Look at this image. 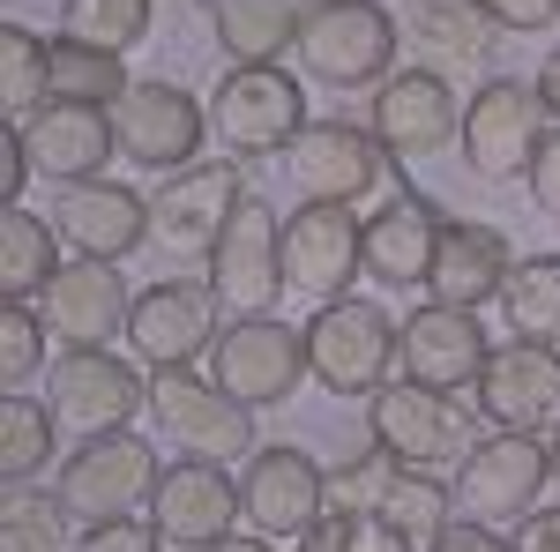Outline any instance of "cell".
Returning a JSON list of instances; mask_svg holds the SVG:
<instances>
[{"label":"cell","instance_id":"obj_1","mask_svg":"<svg viewBox=\"0 0 560 552\" xmlns=\"http://www.w3.org/2000/svg\"><path fill=\"white\" fill-rule=\"evenodd\" d=\"M158 448L135 433V425H113V433H83V448L75 456H60V478H52V493H60V508L68 522H120V515L150 508L158 501Z\"/></svg>","mask_w":560,"mask_h":552},{"label":"cell","instance_id":"obj_2","mask_svg":"<svg viewBox=\"0 0 560 552\" xmlns=\"http://www.w3.org/2000/svg\"><path fill=\"white\" fill-rule=\"evenodd\" d=\"M396 15L382 0H306L300 15V68L314 83L329 90H366V83H388V60H396Z\"/></svg>","mask_w":560,"mask_h":552},{"label":"cell","instance_id":"obj_3","mask_svg":"<svg viewBox=\"0 0 560 552\" xmlns=\"http://www.w3.org/2000/svg\"><path fill=\"white\" fill-rule=\"evenodd\" d=\"M150 419L179 456H202V463H224V470L255 456V411L240 396H224L217 381H202L195 366L150 374Z\"/></svg>","mask_w":560,"mask_h":552},{"label":"cell","instance_id":"obj_4","mask_svg":"<svg viewBox=\"0 0 560 552\" xmlns=\"http://www.w3.org/2000/svg\"><path fill=\"white\" fill-rule=\"evenodd\" d=\"M553 485V448L538 441V433H478L471 456L456 463V515H471V522H523V515L538 508V493Z\"/></svg>","mask_w":560,"mask_h":552},{"label":"cell","instance_id":"obj_5","mask_svg":"<svg viewBox=\"0 0 560 552\" xmlns=\"http://www.w3.org/2000/svg\"><path fill=\"white\" fill-rule=\"evenodd\" d=\"M306 128V90L284 68H224L210 90V134L224 157H284L292 134Z\"/></svg>","mask_w":560,"mask_h":552},{"label":"cell","instance_id":"obj_6","mask_svg":"<svg viewBox=\"0 0 560 552\" xmlns=\"http://www.w3.org/2000/svg\"><path fill=\"white\" fill-rule=\"evenodd\" d=\"M366 433L374 448H388L404 470H441V463H464L471 456V419L456 411V396L441 388H419V381H382L366 396Z\"/></svg>","mask_w":560,"mask_h":552},{"label":"cell","instance_id":"obj_7","mask_svg":"<svg viewBox=\"0 0 560 552\" xmlns=\"http://www.w3.org/2000/svg\"><path fill=\"white\" fill-rule=\"evenodd\" d=\"M396 366V321L374 298H322L306 321V374L337 396H374Z\"/></svg>","mask_w":560,"mask_h":552},{"label":"cell","instance_id":"obj_8","mask_svg":"<svg viewBox=\"0 0 560 552\" xmlns=\"http://www.w3.org/2000/svg\"><path fill=\"white\" fill-rule=\"evenodd\" d=\"M300 374H306V329L277 321V314H247V321L217 329V343H210V381L224 396H240L247 411L284 403L300 388Z\"/></svg>","mask_w":560,"mask_h":552},{"label":"cell","instance_id":"obj_9","mask_svg":"<svg viewBox=\"0 0 560 552\" xmlns=\"http://www.w3.org/2000/svg\"><path fill=\"white\" fill-rule=\"evenodd\" d=\"M113 134H120V157L142 172H187L202 165V134H210V105H195L179 83H135L113 105Z\"/></svg>","mask_w":560,"mask_h":552},{"label":"cell","instance_id":"obj_10","mask_svg":"<svg viewBox=\"0 0 560 552\" xmlns=\"http://www.w3.org/2000/svg\"><path fill=\"white\" fill-rule=\"evenodd\" d=\"M240 202H247V179H240L232 157H202L187 172H165L158 195H150V239L173 247V255H217Z\"/></svg>","mask_w":560,"mask_h":552},{"label":"cell","instance_id":"obj_11","mask_svg":"<svg viewBox=\"0 0 560 552\" xmlns=\"http://www.w3.org/2000/svg\"><path fill=\"white\" fill-rule=\"evenodd\" d=\"M471 403H478V419L501 425V433H546V425H560V343H530V337L493 343Z\"/></svg>","mask_w":560,"mask_h":552},{"label":"cell","instance_id":"obj_12","mask_svg":"<svg viewBox=\"0 0 560 552\" xmlns=\"http://www.w3.org/2000/svg\"><path fill=\"white\" fill-rule=\"evenodd\" d=\"M210 292L240 321L277 306V292H284V224H277L269 202L247 195L232 210V224H224V239H217V255H210Z\"/></svg>","mask_w":560,"mask_h":552},{"label":"cell","instance_id":"obj_13","mask_svg":"<svg viewBox=\"0 0 560 552\" xmlns=\"http://www.w3.org/2000/svg\"><path fill=\"white\" fill-rule=\"evenodd\" d=\"M277 165H284L292 187H300V202H359V195L382 187L388 150L374 142V128H351V120H306Z\"/></svg>","mask_w":560,"mask_h":552},{"label":"cell","instance_id":"obj_14","mask_svg":"<svg viewBox=\"0 0 560 552\" xmlns=\"http://www.w3.org/2000/svg\"><path fill=\"white\" fill-rule=\"evenodd\" d=\"M210 343H217V292L210 284L158 277L150 292H135V314H128L135 366H150V374L195 366V359H210Z\"/></svg>","mask_w":560,"mask_h":552},{"label":"cell","instance_id":"obj_15","mask_svg":"<svg viewBox=\"0 0 560 552\" xmlns=\"http://www.w3.org/2000/svg\"><path fill=\"white\" fill-rule=\"evenodd\" d=\"M546 97L530 83H486L464 105V165L478 172V179H523L530 172V157H538V142H546Z\"/></svg>","mask_w":560,"mask_h":552},{"label":"cell","instance_id":"obj_16","mask_svg":"<svg viewBox=\"0 0 560 552\" xmlns=\"http://www.w3.org/2000/svg\"><path fill=\"white\" fill-rule=\"evenodd\" d=\"M486 359H493V343H486V329H478L471 306H441V298H427V306L404 314V329H396V374L419 381V388H441V396L478 388Z\"/></svg>","mask_w":560,"mask_h":552},{"label":"cell","instance_id":"obj_17","mask_svg":"<svg viewBox=\"0 0 560 552\" xmlns=\"http://www.w3.org/2000/svg\"><path fill=\"white\" fill-rule=\"evenodd\" d=\"M150 522H158V538L173 552H217L247 508H240V478L224 463H202V456H187L158 478V501H150Z\"/></svg>","mask_w":560,"mask_h":552},{"label":"cell","instance_id":"obj_18","mask_svg":"<svg viewBox=\"0 0 560 552\" xmlns=\"http://www.w3.org/2000/svg\"><path fill=\"white\" fill-rule=\"evenodd\" d=\"M240 508H247V522H255L261 538H292L300 545L306 530L329 515V470L314 463L306 448H255L247 456V478H240Z\"/></svg>","mask_w":560,"mask_h":552},{"label":"cell","instance_id":"obj_19","mask_svg":"<svg viewBox=\"0 0 560 552\" xmlns=\"http://www.w3.org/2000/svg\"><path fill=\"white\" fill-rule=\"evenodd\" d=\"M359 269H366V216H351V202H300L284 216V284L345 298Z\"/></svg>","mask_w":560,"mask_h":552},{"label":"cell","instance_id":"obj_20","mask_svg":"<svg viewBox=\"0 0 560 552\" xmlns=\"http://www.w3.org/2000/svg\"><path fill=\"white\" fill-rule=\"evenodd\" d=\"M135 411H150V381H142L135 359H120L113 343L105 351H60V366H52V419L60 425L113 433Z\"/></svg>","mask_w":560,"mask_h":552},{"label":"cell","instance_id":"obj_21","mask_svg":"<svg viewBox=\"0 0 560 552\" xmlns=\"http://www.w3.org/2000/svg\"><path fill=\"white\" fill-rule=\"evenodd\" d=\"M128 277H120V261H90L75 255L52 284H45V329L68 343V351H105L113 337H128Z\"/></svg>","mask_w":560,"mask_h":552},{"label":"cell","instance_id":"obj_22","mask_svg":"<svg viewBox=\"0 0 560 552\" xmlns=\"http://www.w3.org/2000/svg\"><path fill=\"white\" fill-rule=\"evenodd\" d=\"M456 134H464V105H456L448 75L404 68V75L374 83V142H382L388 157H433Z\"/></svg>","mask_w":560,"mask_h":552},{"label":"cell","instance_id":"obj_23","mask_svg":"<svg viewBox=\"0 0 560 552\" xmlns=\"http://www.w3.org/2000/svg\"><path fill=\"white\" fill-rule=\"evenodd\" d=\"M15 134H23V150H31V172L60 179V187L105 179V157H120L113 105H68V97H52V105L31 113Z\"/></svg>","mask_w":560,"mask_h":552},{"label":"cell","instance_id":"obj_24","mask_svg":"<svg viewBox=\"0 0 560 552\" xmlns=\"http://www.w3.org/2000/svg\"><path fill=\"white\" fill-rule=\"evenodd\" d=\"M509 269H516V247H509V232H501V224L448 216V224H441V247H433L427 298H441V306H471V314H478L486 298H501Z\"/></svg>","mask_w":560,"mask_h":552},{"label":"cell","instance_id":"obj_25","mask_svg":"<svg viewBox=\"0 0 560 552\" xmlns=\"http://www.w3.org/2000/svg\"><path fill=\"white\" fill-rule=\"evenodd\" d=\"M52 224H60V239H68L75 255L120 261V255H135V247L150 239V195H135V187H120V179H83V187L60 195Z\"/></svg>","mask_w":560,"mask_h":552},{"label":"cell","instance_id":"obj_26","mask_svg":"<svg viewBox=\"0 0 560 552\" xmlns=\"http://www.w3.org/2000/svg\"><path fill=\"white\" fill-rule=\"evenodd\" d=\"M441 224H448V216H433L427 195H411V187H404L388 210L366 216V277L388 284V292H427Z\"/></svg>","mask_w":560,"mask_h":552},{"label":"cell","instance_id":"obj_27","mask_svg":"<svg viewBox=\"0 0 560 552\" xmlns=\"http://www.w3.org/2000/svg\"><path fill=\"white\" fill-rule=\"evenodd\" d=\"M404 45H411V68H433V75H471L493 52V23L478 0H411L404 8Z\"/></svg>","mask_w":560,"mask_h":552},{"label":"cell","instance_id":"obj_28","mask_svg":"<svg viewBox=\"0 0 560 552\" xmlns=\"http://www.w3.org/2000/svg\"><path fill=\"white\" fill-rule=\"evenodd\" d=\"M306 0H210L217 45L232 52V68H284V45H300Z\"/></svg>","mask_w":560,"mask_h":552},{"label":"cell","instance_id":"obj_29","mask_svg":"<svg viewBox=\"0 0 560 552\" xmlns=\"http://www.w3.org/2000/svg\"><path fill=\"white\" fill-rule=\"evenodd\" d=\"M60 224L31 216L23 202L0 216V292L8 298H45V284L60 277Z\"/></svg>","mask_w":560,"mask_h":552},{"label":"cell","instance_id":"obj_30","mask_svg":"<svg viewBox=\"0 0 560 552\" xmlns=\"http://www.w3.org/2000/svg\"><path fill=\"white\" fill-rule=\"evenodd\" d=\"M501 314H509V337L560 343V255H523L501 284Z\"/></svg>","mask_w":560,"mask_h":552},{"label":"cell","instance_id":"obj_31","mask_svg":"<svg viewBox=\"0 0 560 552\" xmlns=\"http://www.w3.org/2000/svg\"><path fill=\"white\" fill-rule=\"evenodd\" d=\"M45 90H52V45H45L31 23H8V31H0V105H8L15 128L52 105Z\"/></svg>","mask_w":560,"mask_h":552},{"label":"cell","instance_id":"obj_32","mask_svg":"<svg viewBox=\"0 0 560 552\" xmlns=\"http://www.w3.org/2000/svg\"><path fill=\"white\" fill-rule=\"evenodd\" d=\"M52 433H60V419H52V403H38V396H0V470H8V485H31L60 448H52Z\"/></svg>","mask_w":560,"mask_h":552},{"label":"cell","instance_id":"obj_33","mask_svg":"<svg viewBox=\"0 0 560 552\" xmlns=\"http://www.w3.org/2000/svg\"><path fill=\"white\" fill-rule=\"evenodd\" d=\"M448 515H456V485H441L433 470H396V485H388V501H382V522L411 552H427L448 530Z\"/></svg>","mask_w":560,"mask_h":552},{"label":"cell","instance_id":"obj_34","mask_svg":"<svg viewBox=\"0 0 560 552\" xmlns=\"http://www.w3.org/2000/svg\"><path fill=\"white\" fill-rule=\"evenodd\" d=\"M128 90L135 83L120 68V52L83 45V38H52V97H68V105H120Z\"/></svg>","mask_w":560,"mask_h":552},{"label":"cell","instance_id":"obj_35","mask_svg":"<svg viewBox=\"0 0 560 552\" xmlns=\"http://www.w3.org/2000/svg\"><path fill=\"white\" fill-rule=\"evenodd\" d=\"M0 552H68V508H60V493L8 485V501H0Z\"/></svg>","mask_w":560,"mask_h":552},{"label":"cell","instance_id":"obj_36","mask_svg":"<svg viewBox=\"0 0 560 552\" xmlns=\"http://www.w3.org/2000/svg\"><path fill=\"white\" fill-rule=\"evenodd\" d=\"M60 38L128 52L150 38V0H60Z\"/></svg>","mask_w":560,"mask_h":552},{"label":"cell","instance_id":"obj_37","mask_svg":"<svg viewBox=\"0 0 560 552\" xmlns=\"http://www.w3.org/2000/svg\"><path fill=\"white\" fill-rule=\"evenodd\" d=\"M396 456L388 448H366V456H351V463L329 470V508H345V515H382L388 501V485H396Z\"/></svg>","mask_w":560,"mask_h":552},{"label":"cell","instance_id":"obj_38","mask_svg":"<svg viewBox=\"0 0 560 552\" xmlns=\"http://www.w3.org/2000/svg\"><path fill=\"white\" fill-rule=\"evenodd\" d=\"M38 366H45V306L8 298V321H0V381L23 388Z\"/></svg>","mask_w":560,"mask_h":552},{"label":"cell","instance_id":"obj_39","mask_svg":"<svg viewBox=\"0 0 560 552\" xmlns=\"http://www.w3.org/2000/svg\"><path fill=\"white\" fill-rule=\"evenodd\" d=\"M300 552H411L396 530H388L382 515H345V508H329L314 530L300 538Z\"/></svg>","mask_w":560,"mask_h":552},{"label":"cell","instance_id":"obj_40","mask_svg":"<svg viewBox=\"0 0 560 552\" xmlns=\"http://www.w3.org/2000/svg\"><path fill=\"white\" fill-rule=\"evenodd\" d=\"M68 552H165V538L150 515H120V522H90Z\"/></svg>","mask_w":560,"mask_h":552},{"label":"cell","instance_id":"obj_41","mask_svg":"<svg viewBox=\"0 0 560 552\" xmlns=\"http://www.w3.org/2000/svg\"><path fill=\"white\" fill-rule=\"evenodd\" d=\"M530 202L546 216H560V128H546V142H538V157H530Z\"/></svg>","mask_w":560,"mask_h":552},{"label":"cell","instance_id":"obj_42","mask_svg":"<svg viewBox=\"0 0 560 552\" xmlns=\"http://www.w3.org/2000/svg\"><path fill=\"white\" fill-rule=\"evenodd\" d=\"M493 31H546L560 23V0H478Z\"/></svg>","mask_w":560,"mask_h":552},{"label":"cell","instance_id":"obj_43","mask_svg":"<svg viewBox=\"0 0 560 552\" xmlns=\"http://www.w3.org/2000/svg\"><path fill=\"white\" fill-rule=\"evenodd\" d=\"M427 552H509V538H501L493 522H471V515H464V522H448Z\"/></svg>","mask_w":560,"mask_h":552},{"label":"cell","instance_id":"obj_44","mask_svg":"<svg viewBox=\"0 0 560 552\" xmlns=\"http://www.w3.org/2000/svg\"><path fill=\"white\" fill-rule=\"evenodd\" d=\"M509 552H560V508H530V515L516 522Z\"/></svg>","mask_w":560,"mask_h":552},{"label":"cell","instance_id":"obj_45","mask_svg":"<svg viewBox=\"0 0 560 552\" xmlns=\"http://www.w3.org/2000/svg\"><path fill=\"white\" fill-rule=\"evenodd\" d=\"M23 179H31V150H23V134H8V165H0V195H8V210H15Z\"/></svg>","mask_w":560,"mask_h":552},{"label":"cell","instance_id":"obj_46","mask_svg":"<svg viewBox=\"0 0 560 552\" xmlns=\"http://www.w3.org/2000/svg\"><path fill=\"white\" fill-rule=\"evenodd\" d=\"M530 90L546 97V113H553V128H560V45L546 52V60H538V75H530Z\"/></svg>","mask_w":560,"mask_h":552},{"label":"cell","instance_id":"obj_47","mask_svg":"<svg viewBox=\"0 0 560 552\" xmlns=\"http://www.w3.org/2000/svg\"><path fill=\"white\" fill-rule=\"evenodd\" d=\"M217 552H277V538H261V530H255V538H240V530H232Z\"/></svg>","mask_w":560,"mask_h":552},{"label":"cell","instance_id":"obj_48","mask_svg":"<svg viewBox=\"0 0 560 552\" xmlns=\"http://www.w3.org/2000/svg\"><path fill=\"white\" fill-rule=\"evenodd\" d=\"M546 448H553V485H560V425H553V441H546Z\"/></svg>","mask_w":560,"mask_h":552}]
</instances>
